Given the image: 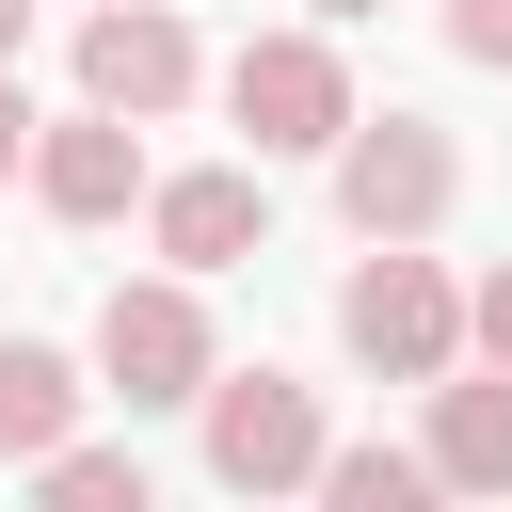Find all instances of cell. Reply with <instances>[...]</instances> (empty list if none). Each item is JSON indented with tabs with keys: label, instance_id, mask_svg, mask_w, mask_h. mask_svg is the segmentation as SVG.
<instances>
[{
	"label": "cell",
	"instance_id": "6",
	"mask_svg": "<svg viewBox=\"0 0 512 512\" xmlns=\"http://www.w3.org/2000/svg\"><path fill=\"white\" fill-rule=\"evenodd\" d=\"M80 96L128 112V128L176 112V96H192V16H176V0H96V16H80Z\"/></svg>",
	"mask_w": 512,
	"mask_h": 512
},
{
	"label": "cell",
	"instance_id": "7",
	"mask_svg": "<svg viewBox=\"0 0 512 512\" xmlns=\"http://www.w3.org/2000/svg\"><path fill=\"white\" fill-rule=\"evenodd\" d=\"M144 224H160V256H176V272H240V256L272 240V192H256L240 160H208V176H160V192H144Z\"/></svg>",
	"mask_w": 512,
	"mask_h": 512
},
{
	"label": "cell",
	"instance_id": "10",
	"mask_svg": "<svg viewBox=\"0 0 512 512\" xmlns=\"http://www.w3.org/2000/svg\"><path fill=\"white\" fill-rule=\"evenodd\" d=\"M432 480L448 496H512V368L496 384H464V368L432 384Z\"/></svg>",
	"mask_w": 512,
	"mask_h": 512
},
{
	"label": "cell",
	"instance_id": "11",
	"mask_svg": "<svg viewBox=\"0 0 512 512\" xmlns=\"http://www.w3.org/2000/svg\"><path fill=\"white\" fill-rule=\"evenodd\" d=\"M320 512H448V480H432V448H320V480H304Z\"/></svg>",
	"mask_w": 512,
	"mask_h": 512
},
{
	"label": "cell",
	"instance_id": "16",
	"mask_svg": "<svg viewBox=\"0 0 512 512\" xmlns=\"http://www.w3.org/2000/svg\"><path fill=\"white\" fill-rule=\"evenodd\" d=\"M16 48H32V0H0V64H16Z\"/></svg>",
	"mask_w": 512,
	"mask_h": 512
},
{
	"label": "cell",
	"instance_id": "9",
	"mask_svg": "<svg viewBox=\"0 0 512 512\" xmlns=\"http://www.w3.org/2000/svg\"><path fill=\"white\" fill-rule=\"evenodd\" d=\"M80 368L48 352V336H0V464H48V448H80Z\"/></svg>",
	"mask_w": 512,
	"mask_h": 512
},
{
	"label": "cell",
	"instance_id": "5",
	"mask_svg": "<svg viewBox=\"0 0 512 512\" xmlns=\"http://www.w3.org/2000/svg\"><path fill=\"white\" fill-rule=\"evenodd\" d=\"M224 112H240L256 160H336V128H352V64H336L320 32H256V48L224 64Z\"/></svg>",
	"mask_w": 512,
	"mask_h": 512
},
{
	"label": "cell",
	"instance_id": "1",
	"mask_svg": "<svg viewBox=\"0 0 512 512\" xmlns=\"http://www.w3.org/2000/svg\"><path fill=\"white\" fill-rule=\"evenodd\" d=\"M336 336H352L384 384H448V368H464V288H448L416 240H368V272L336 288Z\"/></svg>",
	"mask_w": 512,
	"mask_h": 512
},
{
	"label": "cell",
	"instance_id": "2",
	"mask_svg": "<svg viewBox=\"0 0 512 512\" xmlns=\"http://www.w3.org/2000/svg\"><path fill=\"white\" fill-rule=\"evenodd\" d=\"M208 304H192V272H144V288H112L96 304V400H128V416H176V400H208Z\"/></svg>",
	"mask_w": 512,
	"mask_h": 512
},
{
	"label": "cell",
	"instance_id": "15",
	"mask_svg": "<svg viewBox=\"0 0 512 512\" xmlns=\"http://www.w3.org/2000/svg\"><path fill=\"white\" fill-rule=\"evenodd\" d=\"M32 128H48V112H32V96H16V64H0V176H32Z\"/></svg>",
	"mask_w": 512,
	"mask_h": 512
},
{
	"label": "cell",
	"instance_id": "8",
	"mask_svg": "<svg viewBox=\"0 0 512 512\" xmlns=\"http://www.w3.org/2000/svg\"><path fill=\"white\" fill-rule=\"evenodd\" d=\"M32 192L64 208V224H112L128 192H144V144H128V112H64V128H32Z\"/></svg>",
	"mask_w": 512,
	"mask_h": 512
},
{
	"label": "cell",
	"instance_id": "12",
	"mask_svg": "<svg viewBox=\"0 0 512 512\" xmlns=\"http://www.w3.org/2000/svg\"><path fill=\"white\" fill-rule=\"evenodd\" d=\"M32 512H160V496H144L128 448H48L32 464Z\"/></svg>",
	"mask_w": 512,
	"mask_h": 512
},
{
	"label": "cell",
	"instance_id": "17",
	"mask_svg": "<svg viewBox=\"0 0 512 512\" xmlns=\"http://www.w3.org/2000/svg\"><path fill=\"white\" fill-rule=\"evenodd\" d=\"M304 16H384V0H304Z\"/></svg>",
	"mask_w": 512,
	"mask_h": 512
},
{
	"label": "cell",
	"instance_id": "14",
	"mask_svg": "<svg viewBox=\"0 0 512 512\" xmlns=\"http://www.w3.org/2000/svg\"><path fill=\"white\" fill-rule=\"evenodd\" d=\"M448 48L464 64H512V0H448Z\"/></svg>",
	"mask_w": 512,
	"mask_h": 512
},
{
	"label": "cell",
	"instance_id": "4",
	"mask_svg": "<svg viewBox=\"0 0 512 512\" xmlns=\"http://www.w3.org/2000/svg\"><path fill=\"white\" fill-rule=\"evenodd\" d=\"M448 192H464V160H448L432 112H352V128H336V208H352V240H432Z\"/></svg>",
	"mask_w": 512,
	"mask_h": 512
},
{
	"label": "cell",
	"instance_id": "3",
	"mask_svg": "<svg viewBox=\"0 0 512 512\" xmlns=\"http://www.w3.org/2000/svg\"><path fill=\"white\" fill-rule=\"evenodd\" d=\"M192 416H208V480L224 496H304L320 448H336L320 432V384H288V368H208Z\"/></svg>",
	"mask_w": 512,
	"mask_h": 512
},
{
	"label": "cell",
	"instance_id": "13",
	"mask_svg": "<svg viewBox=\"0 0 512 512\" xmlns=\"http://www.w3.org/2000/svg\"><path fill=\"white\" fill-rule=\"evenodd\" d=\"M464 352H496V368H512V256H496V272L464 288Z\"/></svg>",
	"mask_w": 512,
	"mask_h": 512
},
{
	"label": "cell",
	"instance_id": "18",
	"mask_svg": "<svg viewBox=\"0 0 512 512\" xmlns=\"http://www.w3.org/2000/svg\"><path fill=\"white\" fill-rule=\"evenodd\" d=\"M256 512H272V496H256Z\"/></svg>",
	"mask_w": 512,
	"mask_h": 512
}]
</instances>
